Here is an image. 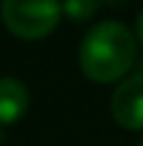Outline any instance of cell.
<instances>
[{
  "mask_svg": "<svg viewBox=\"0 0 143 146\" xmlns=\"http://www.w3.org/2000/svg\"><path fill=\"white\" fill-rule=\"evenodd\" d=\"M138 56V38L120 21L95 23L79 46V69L87 80L107 85L123 80Z\"/></svg>",
  "mask_w": 143,
  "mask_h": 146,
  "instance_id": "cell-1",
  "label": "cell"
},
{
  "mask_svg": "<svg viewBox=\"0 0 143 146\" xmlns=\"http://www.w3.org/2000/svg\"><path fill=\"white\" fill-rule=\"evenodd\" d=\"M3 23L8 26L10 33L20 38H43L51 33L59 23L61 5L56 3H20V0H5L0 5Z\"/></svg>",
  "mask_w": 143,
  "mask_h": 146,
  "instance_id": "cell-2",
  "label": "cell"
},
{
  "mask_svg": "<svg viewBox=\"0 0 143 146\" xmlns=\"http://www.w3.org/2000/svg\"><path fill=\"white\" fill-rule=\"evenodd\" d=\"M113 118L125 131H143V74L136 72L125 77L110 100Z\"/></svg>",
  "mask_w": 143,
  "mask_h": 146,
  "instance_id": "cell-3",
  "label": "cell"
},
{
  "mask_svg": "<svg viewBox=\"0 0 143 146\" xmlns=\"http://www.w3.org/2000/svg\"><path fill=\"white\" fill-rule=\"evenodd\" d=\"M28 108V90L15 77H0V126H10L23 118Z\"/></svg>",
  "mask_w": 143,
  "mask_h": 146,
  "instance_id": "cell-4",
  "label": "cell"
},
{
  "mask_svg": "<svg viewBox=\"0 0 143 146\" xmlns=\"http://www.w3.org/2000/svg\"><path fill=\"white\" fill-rule=\"evenodd\" d=\"M97 10H100V3H92V0H74L61 5V13H67L72 21H90Z\"/></svg>",
  "mask_w": 143,
  "mask_h": 146,
  "instance_id": "cell-5",
  "label": "cell"
},
{
  "mask_svg": "<svg viewBox=\"0 0 143 146\" xmlns=\"http://www.w3.org/2000/svg\"><path fill=\"white\" fill-rule=\"evenodd\" d=\"M136 31H138V41L143 44V10L138 13V21H136Z\"/></svg>",
  "mask_w": 143,
  "mask_h": 146,
  "instance_id": "cell-6",
  "label": "cell"
},
{
  "mask_svg": "<svg viewBox=\"0 0 143 146\" xmlns=\"http://www.w3.org/2000/svg\"><path fill=\"white\" fill-rule=\"evenodd\" d=\"M138 72H141V74H143V62H141V64H138Z\"/></svg>",
  "mask_w": 143,
  "mask_h": 146,
  "instance_id": "cell-7",
  "label": "cell"
},
{
  "mask_svg": "<svg viewBox=\"0 0 143 146\" xmlns=\"http://www.w3.org/2000/svg\"><path fill=\"white\" fill-rule=\"evenodd\" d=\"M0 139H3V133H0Z\"/></svg>",
  "mask_w": 143,
  "mask_h": 146,
  "instance_id": "cell-8",
  "label": "cell"
},
{
  "mask_svg": "<svg viewBox=\"0 0 143 146\" xmlns=\"http://www.w3.org/2000/svg\"><path fill=\"white\" fill-rule=\"evenodd\" d=\"M141 146H143V141H141Z\"/></svg>",
  "mask_w": 143,
  "mask_h": 146,
  "instance_id": "cell-9",
  "label": "cell"
}]
</instances>
